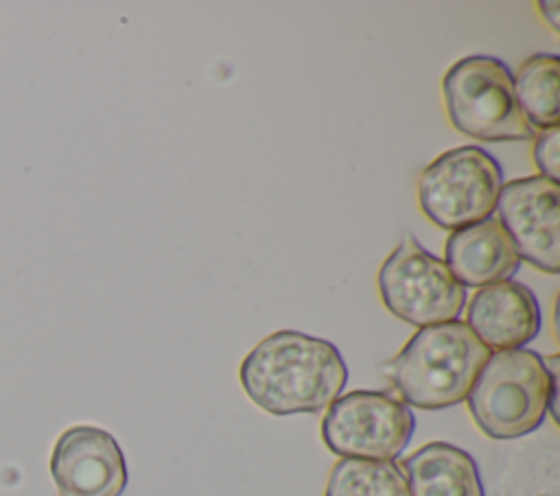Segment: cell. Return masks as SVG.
Returning a JSON list of instances; mask_svg holds the SVG:
<instances>
[{"mask_svg": "<svg viewBox=\"0 0 560 496\" xmlns=\"http://www.w3.org/2000/svg\"><path fill=\"white\" fill-rule=\"evenodd\" d=\"M238 378L249 400L271 415L319 413L341 395L348 367L330 341L278 330L243 358Z\"/></svg>", "mask_w": 560, "mask_h": 496, "instance_id": "1", "label": "cell"}, {"mask_svg": "<svg viewBox=\"0 0 560 496\" xmlns=\"http://www.w3.org/2000/svg\"><path fill=\"white\" fill-rule=\"evenodd\" d=\"M558 356L518 347L488 356L466 402L477 428L492 439H516L536 430L547 411L556 417Z\"/></svg>", "mask_w": 560, "mask_h": 496, "instance_id": "2", "label": "cell"}, {"mask_svg": "<svg viewBox=\"0 0 560 496\" xmlns=\"http://www.w3.org/2000/svg\"><path fill=\"white\" fill-rule=\"evenodd\" d=\"M490 354L470 328L455 319L418 328L383 371L407 406L438 411L466 400Z\"/></svg>", "mask_w": 560, "mask_h": 496, "instance_id": "3", "label": "cell"}, {"mask_svg": "<svg viewBox=\"0 0 560 496\" xmlns=\"http://www.w3.org/2000/svg\"><path fill=\"white\" fill-rule=\"evenodd\" d=\"M448 122L481 142H516L534 135L516 96L510 68L490 55L455 61L442 79Z\"/></svg>", "mask_w": 560, "mask_h": 496, "instance_id": "4", "label": "cell"}, {"mask_svg": "<svg viewBox=\"0 0 560 496\" xmlns=\"http://www.w3.org/2000/svg\"><path fill=\"white\" fill-rule=\"evenodd\" d=\"M503 186L499 162L481 146H457L438 155L420 175L424 216L448 232L481 223L497 210Z\"/></svg>", "mask_w": 560, "mask_h": 496, "instance_id": "5", "label": "cell"}, {"mask_svg": "<svg viewBox=\"0 0 560 496\" xmlns=\"http://www.w3.org/2000/svg\"><path fill=\"white\" fill-rule=\"evenodd\" d=\"M378 295L385 308L416 328L455 321L466 302V288L444 260L405 234L378 269Z\"/></svg>", "mask_w": 560, "mask_h": 496, "instance_id": "6", "label": "cell"}, {"mask_svg": "<svg viewBox=\"0 0 560 496\" xmlns=\"http://www.w3.org/2000/svg\"><path fill=\"white\" fill-rule=\"evenodd\" d=\"M411 409L385 393L357 389L339 395L322 420V439L341 459L394 461L411 441Z\"/></svg>", "mask_w": 560, "mask_h": 496, "instance_id": "7", "label": "cell"}, {"mask_svg": "<svg viewBox=\"0 0 560 496\" xmlns=\"http://www.w3.org/2000/svg\"><path fill=\"white\" fill-rule=\"evenodd\" d=\"M497 210L521 260L556 275L560 271L558 181L542 175L512 179L501 186Z\"/></svg>", "mask_w": 560, "mask_h": 496, "instance_id": "8", "label": "cell"}, {"mask_svg": "<svg viewBox=\"0 0 560 496\" xmlns=\"http://www.w3.org/2000/svg\"><path fill=\"white\" fill-rule=\"evenodd\" d=\"M50 476L59 496H120L127 487L125 454L107 430L72 426L52 446Z\"/></svg>", "mask_w": 560, "mask_h": 496, "instance_id": "9", "label": "cell"}, {"mask_svg": "<svg viewBox=\"0 0 560 496\" xmlns=\"http://www.w3.org/2000/svg\"><path fill=\"white\" fill-rule=\"evenodd\" d=\"M466 326L488 350H518L540 332V306L516 280L486 284L468 302Z\"/></svg>", "mask_w": 560, "mask_h": 496, "instance_id": "10", "label": "cell"}, {"mask_svg": "<svg viewBox=\"0 0 560 496\" xmlns=\"http://www.w3.org/2000/svg\"><path fill=\"white\" fill-rule=\"evenodd\" d=\"M444 256V264L464 288L512 280L521 267L512 238L492 216L451 232Z\"/></svg>", "mask_w": 560, "mask_h": 496, "instance_id": "11", "label": "cell"}, {"mask_svg": "<svg viewBox=\"0 0 560 496\" xmlns=\"http://www.w3.org/2000/svg\"><path fill=\"white\" fill-rule=\"evenodd\" d=\"M400 465L409 496H483L475 459L453 444H424Z\"/></svg>", "mask_w": 560, "mask_h": 496, "instance_id": "12", "label": "cell"}, {"mask_svg": "<svg viewBox=\"0 0 560 496\" xmlns=\"http://www.w3.org/2000/svg\"><path fill=\"white\" fill-rule=\"evenodd\" d=\"M558 81L560 57L538 52L523 61L514 79V96L529 127L540 131L556 129L560 122L558 111Z\"/></svg>", "mask_w": 560, "mask_h": 496, "instance_id": "13", "label": "cell"}, {"mask_svg": "<svg viewBox=\"0 0 560 496\" xmlns=\"http://www.w3.org/2000/svg\"><path fill=\"white\" fill-rule=\"evenodd\" d=\"M324 496H409L402 470L394 461L339 459Z\"/></svg>", "mask_w": 560, "mask_h": 496, "instance_id": "14", "label": "cell"}, {"mask_svg": "<svg viewBox=\"0 0 560 496\" xmlns=\"http://www.w3.org/2000/svg\"><path fill=\"white\" fill-rule=\"evenodd\" d=\"M534 162L542 177L558 181L560 177V129H545L534 142Z\"/></svg>", "mask_w": 560, "mask_h": 496, "instance_id": "15", "label": "cell"}, {"mask_svg": "<svg viewBox=\"0 0 560 496\" xmlns=\"http://www.w3.org/2000/svg\"><path fill=\"white\" fill-rule=\"evenodd\" d=\"M538 9H540V15H545V20L549 22L551 31L558 33L560 31V24H558V15H560V4L558 2H538Z\"/></svg>", "mask_w": 560, "mask_h": 496, "instance_id": "16", "label": "cell"}]
</instances>
